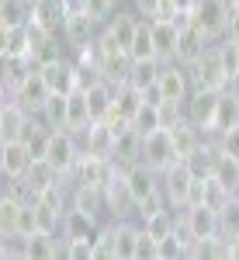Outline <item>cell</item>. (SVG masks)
<instances>
[{
    "label": "cell",
    "mask_w": 239,
    "mask_h": 260,
    "mask_svg": "<svg viewBox=\"0 0 239 260\" xmlns=\"http://www.w3.org/2000/svg\"><path fill=\"white\" fill-rule=\"evenodd\" d=\"M236 201H239V191H236Z\"/></svg>",
    "instance_id": "obj_54"
},
{
    "label": "cell",
    "mask_w": 239,
    "mask_h": 260,
    "mask_svg": "<svg viewBox=\"0 0 239 260\" xmlns=\"http://www.w3.org/2000/svg\"><path fill=\"white\" fill-rule=\"evenodd\" d=\"M139 225H142V222H139ZM142 257L156 260V240H153L146 229H139V243H135V260H142Z\"/></svg>",
    "instance_id": "obj_46"
},
{
    "label": "cell",
    "mask_w": 239,
    "mask_h": 260,
    "mask_svg": "<svg viewBox=\"0 0 239 260\" xmlns=\"http://www.w3.org/2000/svg\"><path fill=\"white\" fill-rule=\"evenodd\" d=\"M121 4H132V0H121Z\"/></svg>",
    "instance_id": "obj_52"
},
{
    "label": "cell",
    "mask_w": 239,
    "mask_h": 260,
    "mask_svg": "<svg viewBox=\"0 0 239 260\" xmlns=\"http://www.w3.org/2000/svg\"><path fill=\"white\" fill-rule=\"evenodd\" d=\"M132 7H135V11H139L142 18H156V7H159V0H132Z\"/></svg>",
    "instance_id": "obj_49"
},
{
    "label": "cell",
    "mask_w": 239,
    "mask_h": 260,
    "mask_svg": "<svg viewBox=\"0 0 239 260\" xmlns=\"http://www.w3.org/2000/svg\"><path fill=\"white\" fill-rule=\"evenodd\" d=\"M83 98L90 104V115H94V118H104V115L115 108V83L100 80V83H94V87H87Z\"/></svg>",
    "instance_id": "obj_29"
},
{
    "label": "cell",
    "mask_w": 239,
    "mask_h": 260,
    "mask_svg": "<svg viewBox=\"0 0 239 260\" xmlns=\"http://www.w3.org/2000/svg\"><path fill=\"white\" fill-rule=\"evenodd\" d=\"M111 163H115L118 170H128V167L142 163V136L135 132V128L121 132L118 139H115V153H111Z\"/></svg>",
    "instance_id": "obj_21"
},
{
    "label": "cell",
    "mask_w": 239,
    "mask_h": 260,
    "mask_svg": "<svg viewBox=\"0 0 239 260\" xmlns=\"http://www.w3.org/2000/svg\"><path fill=\"white\" fill-rule=\"evenodd\" d=\"M236 125H239V101L232 98V94L222 90V94H219V108H215V125H212L208 136H219V132L236 128Z\"/></svg>",
    "instance_id": "obj_31"
},
{
    "label": "cell",
    "mask_w": 239,
    "mask_h": 260,
    "mask_svg": "<svg viewBox=\"0 0 239 260\" xmlns=\"http://www.w3.org/2000/svg\"><path fill=\"white\" fill-rule=\"evenodd\" d=\"M236 56H239V42H236Z\"/></svg>",
    "instance_id": "obj_51"
},
{
    "label": "cell",
    "mask_w": 239,
    "mask_h": 260,
    "mask_svg": "<svg viewBox=\"0 0 239 260\" xmlns=\"http://www.w3.org/2000/svg\"><path fill=\"white\" fill-rule=\"evenodd\" d=\"M191 21L201 24L208 31V39H225V21H229V0H198L194 11H191Z\"/></svg>",
    "instance_id": "obj_9"
},
{
    "label": "cell",
    "mask_w": 239,
    "mask_h": 260,
    "mask_svg": "<svg viewBox=\"0 0 239 260\" xmlns=\"http://www.w3.org/2000/svg\"><path fill=\"white\" fill-rule=\"evenodd\" d=\"M21 208H24V201L11 198V194L0 198V236H14V225H18Z\"/></svg>",
    "instance_id": "obj_37"
},
{
    "label": "cell",
    "mask_w": 239,
    "mask_h": 260,
    "mask_svg": "<svg viewBox=\"0 0 239 260\" xmlns=\"http://www.w3.org/2000/svg\"><path fill=\"white\" fill-rule=\"evenodd\" d=\"M139 24H142L139 11H115V14L108 18V24H104V31H108V35L128 52L132 42H135V35H139Z\"/></svg>",
    "instance_id": "obj_14"
},
{
    "label": "cell",
    "mask_w": 239,
    "mask_h": 260,
    "mask_svg": "<svg viewBox=\"0 0 239 260\" xmlns=\"http://www.w3.org/2000/svg\"><path fill=\"white\" fill-rule=\"evenodd\" d=\"M159 70H163V59H132V66H128V83L132 87H139V90H146L149 83L159 80Z\"/></svg>",
    "instance_id": "obj_32"
},
{
    "label": "cell",
    "mask_w": 239,
    "mask_h": 260,
    "mask_svg": "<svg viewBox=\"0 0 239 260\" xmlns=\"http://www.w3.org/2000/svg\"><path fill=\"white\" fill-rule=\"evenodd\" d=\"M42 77H45L52 94H73L77 90V62L70 59V56L56 59V62H49V66H42Z\"/></svg>",
    "instance_id": "obj_15"
},
{
    "label": "cell",
    "mask_w": 239,
    "mask_h": 260,
    "mask_svg": "<svg viewBox=\"0 0 239 260\" xmlns=\"http://www.w3.org/2000/svg\"><path fill=\"white\" fill-rule=\"evenodd\" d=\"M18 24H31V0H4L0 28H18Z\"/></svg>",
    "instance_id": "obj_34"
},
{
    "label": "cell",
    "mask_w": 239,
    "mask_h": 260,
    "mask_svg": "<svg viewBox=\"0 0 239 260\" xmlns=\"http://www.w3.org/2000/svg\"><path fill=\"white\" fill-rule=\"evenodd\" d=\"M62 257V240L59 233H35L24 240V260H56Z\"/></svg>",
    "instance_id": "obj_22"
},
{
    "label": "cell",
    "mask_w": 239,
    "mask_h": 260,
    "mask_svg": "<svg viewBox=\"0 0 239 260\" xmlns=\"http://www.w3.org/2000/svg\"><path fill=\"white\" fill-rule=\"evenodd\" d=\"M31 111H24L14 98H4V108H0V142L11 139H24L28 125H31Z\"/></svg>",
    "instance_id": "obj_13"
},
{
    "label": "cell",
    "mask_w": 239,
    "mask_h": 260,
    "mask_svg": "<svg viewBox=\"0 0 239 260\" xmlns=\"http://www.w3.org/2000/svg\"><path fill=\"white\" fill-rule=\"evenodd\" d=\"M222 90H225V94H232V98L239 101V73H232V77H229V83H225Z\"/></svg>",
    "instance_id": "obj_50"
},
{
    "label": "cell",
    "mask_w": 239,
    "mask_h": 260,
    "mask_svg": "<svg viewBox=\"0 0 239 260\" xmlns=\"http://www.w3.org/2000/svg\"><path fill=\"white\" fill-rule=\"evenodd\" d=\"M128 56H132V59H153V56H156V42H153V28H149V18L139 24V35H135V42H132ZM156 59H159V56H156Z\"/></svg>",
    "instance_id": "obj_36"
},
{
    "label": "cell",
    "mask_w": 239,
    "mask_h": 260,
    "mask_svg": "<svg viewBox=\"0 0 239 260\" xmlns=\"http://www.w3.org/2000/svg\"><path fill=\"white\" fill-rule=\"evenodd\" d=\"M115 139H118V136H115L104 121H94V125L80 136V142H83L87 153H97V156H108V160H111V153H115Z\"/></svg>",
    "instance_id": "obj_25"
},
{
    "label": "cell",
    "mask_w": 239,
    "mask_h": 260,
    "mask_svg": "<svg viewBox=\"0 0 239 260\" xmlns=\"http://www.w3.org/2000/svg\"><path fill=\"white\" fill-rule=\"evenodd\" d=\"M212 45V39H208V31L201 28V24H184L180 28V42H177V62L180 66H194V62L204 56V49Z\"/></svg>",
    "instance_id": "obj_12"
},
{
    "label": "cell",
    "mask_w": 239,
    "mask_h": 260,
    "mask_svg": "<svg viewBox=\"0 0 239 260\" xmlns=\"http://www.w3.org/2000/svg\"><path fill=\"white\" fill-rule=\"evenodd\" d=\"M219 94L222 90H208V87H194L187 101H184V118L191 125H198L201 132L208 136L215 125V108H219Z\"/></svg>",
    "instance_id": "obj_5"
},
{
    "label": "cell",
    "mask_w": 239,
    "mask_h": 260,
    "mask_svg": "<svg viewBox=\"0 0 239 260\" xmlns=\"http://www.w3.org/2000/svg\"><path fill=\"white\" fill-rule=\"evenodd\" d=\"M170 136H174V149H177V160H187L194 149H198L201 142L208 139L204 132H201L198 125H191V121L184 118V121H177L174 128H170Z\"/></svg>",
    "instance_id": "obj_24"
},
{
    "label": "cell",
    "mask_w": 239,
    "mask_h": 260,
    "mask_svg": "<svg viewBox=\"0 0 239 260\" xmlns=\"http://www.w3.org/2000/svg\"><path fill=\"white\" fill-rule=\"evenodd\" d=\"M100 225L104 222L97 215H90V212H80V208H66V215H62V236H80V240H97Z\"/></svg>",
    "instance_id": "obj_18"
},
{
    "label": "cell",
    "mask_w": 239,
    "mask_h": 260,
    "mask_svg": "<svg viewBox=\"0 0 239 260\" xmlns=\"http://www.w3.org/2000/svg\"><path fill=\"white\" fill-rule=\"evenodd\" d=\"M229 4H239V0H229Z\"/></svg>",
    "instance_id": "obj_53"
},
{
    "label": "cell",
    "mask_w": 239,
    "mask_h": 260,
    "mask_svg": "<svg viewBox=\"0 0 239 260\" xmlns=\"http://www.w3.org/2000/svg\"><path fill=\"white\" fill-rule=\"evenodd\" d=\"M0 56H31V24H18V28H0Z\"/></svg>",
    "instance_id": "obj_26"
},
{
    "label": "cell",
    "mask_w": 239,
    "mask_h": 260,
    "mask_svg": "<svg viewBox=\"0 0 239 260\" xmlns=\"http://www.w3.org/2000/svg\"><path fill=\"white\" fill-rule=\"evenodd\" d=\"M35 70H42V66L31 56H7L4 59V98H11Z\"/></svg>",
    "instance_id": "obj_20"
},
{
    "label": "cell",
    "mask_w": 239,
    "mask_h": 260,
    "mask_svg": "<svg viewBox=\"0 0 239 260\" xmlns=\"http://www.w3.org/2000/svg\"><path fill=\"white\" fill-rule=\"evenodd\" d=\"M225 39L239 42V4H229V21H225Z\"/></svg>",
    "instance_id": "obj_48"
},
{
    "label": "cell",
    "mask_w": 239,
    "mask_h": 260,
    "mask_svg": "<svg viewBox=\"0 0 239 260\" xmlns=\"http://www.w3.org/2000/svg\"><path fill=\"white\" fill-rule=\"evenodd\" d=\"M156 83H159V90H163V101H187V94L194 90V83H191V70L180 66L177 59L163 62Z\"/></svg>",
    "instance_id": "obj_10"
},
{
    "label": "cell",
    "mask_w": 239,
    "mask_h": 260,
    "mask_svg": "<svg viewBox=\"0 0 239 260\" xmlns=\"http://www.w3.org/2000/svg\"><path fill=\"white\" fill-rule=\"evenodd\" d=\"M204 191H208L204 177H194L191 180V191H187V205H204ZM187 205H184V208H187Z\"/></svg>",
    "instance_id": "obj_47"
},
{
    "label": "cell",
    "mask_w": 239,
    "mask_h": 260,
    "mask_svg": "<svg viewBox=\"0 0 239 260\" xmlns=\"http://www.w3.org/2000/svg\"><path fill=\"white\" fill-rule=\"evenodd\" d=\"M174 160H177V149H174L170 128H156L149 136H142V163L146 167H153L156 174H163Z\"/></svg>",
    "instance_id": "obj_6"
},
{
    "label": "cell",
    "mask_w": 239,
    "mask_h": 260,
    "mask_svg": "<svg viewBox=\"0 0 239 260\" xmlns=\"http://www.w3.org/2000/svg\"><path fill=\"white\" fill-rule=\"evenodd\" d=\"M212 177H219L229 191H239V160L219 153V163H215V174H212Z\"/></svg>",
    "instance_id": "obj_39"
},
{
    "label": "cell",
    "mask_w": 239,
    "mask_h": 260,
    "mask_svg": "<svg viewBox=\"0 0 239 260\" xmlns=\"http://www.w3.org/2000/svg\"><path fill=\"white\" fill-rule=\"evenodd\" d=\"M104 201H108V215L111 219H139V205L132 198V191H128V180H125V170H118L115 177L108 180V187H104Z\"/></svg>",
    "instance_id": "obj_7"
},
{
    "label": "cell",
    "mask_w": 239,
    "mask_h": 260,
    "mask_svg": "<svg viewBox=\"0 0 239 260\" xmlns=\"http://www.w3.org/2000/svg\"><path fill=\"white\" fill-rule=\"evenodd\" d=\"M24 177L31 180V187H35L39 194L45 191V187H56V184H70V177H66V174H59V170H56L52 163L45 160V156H35V163H31V170H28Z\"/></svg>",
    "instance_id": "obj_28"
},
{
    "label": "cell",
    "mask_w": 239,
    "mask_h": 260,
    "mask_svg": "<svg viewBox=\"0 0 239 260\" xmlns=\"http://www.w3.org/2000/svg\"><path fill=\"white\" fill-rule=\"evenodd\" d=\"M80 156H83V142H80V136H73L70 128H56L52 139H49V149H45V160L52 163L59 174H70V170L77 167Z\"/></svg>",
    "instance_id": "obj_4"
},
{
    "label": "cell",
    "mask_w": 239,
    "mask_h": 260,
    "mask_svg": "<svg viewBox=\"0 0 239 260\" xmlns=\"http://www.w3.org/2000/svg\"><path fill=\"white\" fill-rule=\"evenodd\" d=\"M35 163V153L24 139H11L0 146V174L4 177H24Z\"/></svg>",
    "instance_id": "obj_11"
},
{
    "label": "cell",
    "mask_w": 239,
    "mask_h": 260,
    "mask_svg": "<svg viewBox=\"0 0 239 260\" xmlns=\"http://www.w3.org/2000/svg\"><path fill=\"white\" fill-rule=\"evenodd\" d=\"M184 253H187V240L180 236L177 229L170 236L156 240V260H174V257H184Z\"/></svg>",
    "instance_id": "obj_40"
},
{
    "label": "cell",
    "mask_w": 239,
    "mask_h": 260,
    "mask_svg": "<svg viewBox=\"0 0 239 260\" xmlns=\"http://www.w3.org/2000/svg\"><path fill=\"white\" fill-rule=\"evenodd\" d=\"M177 233L187 240V246L198 243V240H212V236H219V233H222L219 208H212V205H187V208H180Z\"/></svg>",
    "instance_id": "obj_1"
},
{
    "label": "cell",
    "mask_w": 239,
    "mask_h": 260,
    "mask_svg": "<svg viewBox=\"0 0 239 260\" xmlns=\"http://www.w3.org/2000/svg\"><path fill=\"white\" fill-rule=\"evenodd\" d=\"M39 233V212H35V201L31 205H24L18 215V225H14V236H21V240H28V236H35Z\"/></svg>",
    "instance_id": "obj_43"
},
{
    "label": "cell",
    "mask_w": 239,
    "mask_h": 260,
    "mask_svg": "<svg viewBox=\"0 0 239 260\" xmlns=\"http://www.w3.org/2000/svg\"><path fill=\"white\" fill-rule=\"evenodd\" d=\"M132 128H135L139 136H149V132L163 128V118H159V104H142L139 115L132 118Z\"/></svg>",
    "instance_id": "obj_38"
},
{
    "label": "cell",
    "mask_w": 239,
    "mask_h": 260,
    "mask_svg": "<svg viewBox=\"0 0 239 260\" xmlns=\"http://www.w3.org/2000/svg\"><path fill=\"white\" fill-rule=\"evenodd\" d=\"M219 222H222V236H229V240H236V236H239V201L236 198L219 212Z\"/></svg>",
    "instance_id": "obj_44"
},
{
    "label": "cell",
    "mask_w": 239,
    "mask_h": 260,
    "mask_svg": "<svg viewBox=\"0 0 239 260\" xmlns=\"http://www.w3.org/2000/svg\"><path fill=\"white\" fill-rule=\"evenodd\" d=\"M142 104H146V101H142L139 87H132V83H118V87H115V108H118V115H125L128 121L139 115Z\"/></svg>",
    "instance_id": "obj_33"
},
{
    "label": "cell",
    "mask_w": 239,
    "mask_h": 260,
    "mask_svg": "<svg viewBox=\"0 0 239 260\" xmlns=\"http://www.w3.org/2000/svg\"><path fill=\"white\" fill-rule=\"evenodd\" d=\"M94 115H90V104L83 98V90H73L70 94V115H66V128L73 132V136H83L90 125H94Z\"/></svg>",
    "instance_id": "obj_27"
},
{
    "label": "cell",
    "mask_w": 239,
    "mask_h": 260,
    "mask_svg": "<svg viewBox=\"0 0 239 260\" xmlns=\"http://www.w3.org/2000/svg\"><path fill=\"white\" fill-rule=\"evenodd\" d=\"M191 70V83L194 87H208V90H222L225 83H229V66L222 59V45H208L204 49V56H201L194 66H187Z\"/></svg>",
    "instance_id": "obj_2"
},
{
    "label": "cell",
    "mask_w": 239,
    "mask_h": 260,
    "mask_svg": "<svg viewBox=\"0 0 239 260\" xmlns=\"http://www.w3.org/2000/svg\"><path fill=\"white\" fill-rule=\"evenodd\" d=\"M59 35L66 39V45H70V52L77 56V52H83V49H90L94 42H97L100 35V24L83 7H77V11H66V21H62Z\"/></svg>",
    "instance_id": "obj_3"
},
{
    "label": "cell",
    "mask_w": 239,
    "mask_h": 260,
    "mask_svg": "<svg viewBox=\"0 0 239 260\" xmlns=\"http://www.w3.org/2000/svg\"><path fill=\"white\" fill-rule=\"evenodd\" d=\"M66 0H31V24H42L49 31H59L66 21Z\"/></svg>",
    "instance_id": "obj_23"
},
{
    "label": "cell",
    "mask_w": 239,
    "mask_h": 260,
    "mask_svg": "<svg viewBox=\"0 0 239 260\" xmlns=\"http://www.w3.org/2000/svg\"><path fill=\"white\" fill-rule=\"evenodd\" d=\"M204 184H208V191H204V205H212V208H219V212L236 198V191H229L219 177H204Z\"/></svg>",
    "instance_id": "obj_41"
},
{
    "label": "cell",
    "mask_w": 239,
    "mask_h": 260,
    "mask_svg": "<svg viewBox=\"0 0 239 260\" xmlns=\"http://www.w3.org/2000/svg\"><path fill=\"white\" fill-rule=\"evenodd\" d=\"M66 115H70V94H49L39 111V118L49 128H66Z\"/></svg>",
    "instance_id": "obj_30"
},
{
    "label": "cell",
    "mask_w": 239,
    "mask_h": 260,
    "mask_svg": "<svg viewBox=\"0 0 239 260\" xmlns=\"http://www.w3.org/2000/svg\"><path fill=\"white\" fill-rule=\"evenodd\" d=\"M49 94H52V90H49V83H45V77H42V70H35V73H31V77H28V80L21 83L14 94H11V98L18 101L24 111L39 115V111H42V104H45V98H49Z\"/></svg>",
    "instance_id": "obj_16"
},
{
    "label": "cell",
    "mask_w": 239,
    "mask_h": 260,
    "mask_svg": "<svg viewBox=\"0 0 239 260\" xmlns=\"http://www.w3.org/2000/svg\"><path fill=\"white\" fill-rule=\"evenodd\" d=\"M149 28H153V42H156V56L163 62L177 59V42H180V24L170 18H156L149 21Z\"/></svg>",
    "instance_id": "obj_17"
},
{
    "label": "cell",
    "mask_w": 239,
    "mask_h": 260,
    "mask_svg": "<svg viewBox=\"0 0 239 260\" xmlns=\"http://www.w3.org/2000/svg\"><path fill=\"white\" fill-rule=\"evenodd\" d=\"M125 180H128V191H132L135 205H139L142 198H149L153 191H159V187H163L159 174L153 170V167H146V163H135V167H128V170H125Z\"/></svg>",
    "instance_id": "obj_19"
},
{
    "label": "cell",
    "mask_w": 239,
    "mask_h": 260,
    "mask_svg": "<svg viewBox=\"0 0 239 260\" xmlns=\"http://www.w3.org/2000/svg\"><path fill=\"white\" fill-rule=\"evenodd\" d=\"M208 139L219 142V149L225 153V156H236L239 160V125L236 128H225V132H219V136H208Z\"/></svg>",
    "instance_id": "obj_45"
},
{
    "label": "cell",
    "mask_w": 239,
    "mask_h": 260,
    "mask_svg": "<svg viewBox=\"0 0 239 260\" xmlns=\"http://www.w3.org/2000/svg\"><path fill=\"white\" fill-rule=\"evenodd\" d=\"M62 257L66 260H94V240L62 236Z\"/></svg>",
    "instance_id": "obj_42"
},
{
    "label": "cell",
    "mask_w": 239,
    "mask_h": 260,
    "mask_svg": "<svg viewBox=\"0 0 239 260\" xmlns=\"http://www.w3.org/2000/svg\"><path fill=\"white\" fill-rule=\"evenodd\" d=\"M94 260H118V243H115V222H111V219L100 225L97 240H94Z\"/></svg>",
    "instance_id": "obj_35"
},
{
    "label": "cell",
    "mask_w": 239,
    "mask_h": 260,
    "mask_svg": "<svg viewBox=\"0 0 239 260\" xmlns=\"http://www.w3.org/2000/svg\"><path fill=\"white\" fill-rule=\"evenodd\" d=\"M159 180H163V194H166V201L180 212V208L187 205V191H191L194 170L187 167V160H174L163 174H159Z\"/></svg>",
    "instance_id": "obj_8"
}]
</instances>
